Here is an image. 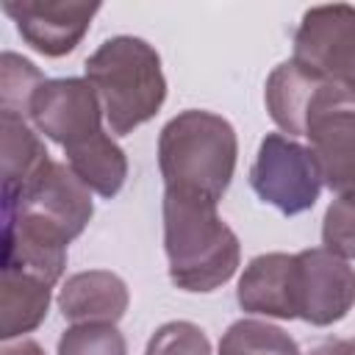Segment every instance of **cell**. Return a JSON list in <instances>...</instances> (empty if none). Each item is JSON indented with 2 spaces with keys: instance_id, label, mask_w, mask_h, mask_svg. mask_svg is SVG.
Listing matches in <instances>:
<instances>
[{
  "instance_id": "6da1fadb",
  "label": "cell",
  "mask_w": 355,
  "mask_h": 355,
  "mask_svg": "<svg viewBox=\"0 0 355 355\" xmlns=\"http://www.w3.org/2000/svg\"><path fill=\"white\" fill-rule=\"evenodd\" d=\"M164 250L169 280L194 294L225 286L241 261L239 236L216 214V202L164 191Z\"/></svg>"
},
{
  "instance_id": "7a4b0ae2",
  "label": "cell",
  "mask_w": 355,
  "mask_h": 355,
  "mask_svg": "<svg viewBox=\"0 0 355 355\" xmlns=\"http://www.w3.org/2000/svg\"><path fill=\"white\" fill-rule=\"evenodd\" d=\"M236 155L233 125L211 111H180L158 136V169L166 191L219 202L233 180Z\"/></svg>"
},
{
  "instance_id": "3957f363",
  "label": "cell",
  "mask_w": 355,
  "mask_h": 355,
  "mask_svg": "<svg viewBox=\"0 0 355 355\" xmlns=\"http://www.w3.org/2000/svg\"><path fill=\"white\" fill-rule=\"evenodd\" d=\"M83 72L97 92L103 116L114 136H128L153 119L166 100L161 55L139 36L105 39L86 58Z\"/></svg>"
},
{
  "instance_id": "277c9868",
  "label": "cell",
  "mask_w": 355,
  "mask_h": 355,
  "mask_svg": "<svg viewBox=\"0 0 355 355\" xmlns=\"http://www.w3.org/2000/svg\"><path fill=\"white\" fill-rule=\"evenodd\" d=\"M300 136L308 139L322 183L338 194L355 175V89L316 75L300 116Z\"/></svg>"
},
{
  "instance_id": "5b68a950",
  "label": "cell",
  "mask_w": 355,
  "mask_h": 355,
  "mask_svg": "<svg viewBox=\"0 0 355 355\" xmlns=\"http://www.w3.org/2000/svg\"><path fill=\"white\" fill-rule=\"evenodd\" d=\"M250 186L263 202L294 216L313 208L324 183L311 147L283 133H266L250 169Z\"/></svg>"
},
{
  "instance_id": "8992f818",
  "label": "cell",
  "mask_w": 355,
  "mask_h": 355,
  "mask_svg": "<svg viewBox=\"0 0 355 355\" xmlns=\"http://www.w3.org/2000/svg\"><path fill=\"white\" fill-rule=\"evenodd\" d=\"M94 214L92 191L69 164L47 161L22 189L3 194V216H25L61 233L67 241L83 233Z\"/></svg>"
},
{
  "instance_id": "52a82bcc",
  "label": "cell",
  "mask_w": 355,
  "mask_h": 355,
  "mask_svg": "<svg viewBox=\"0 0 355 355\" xmlns=\"http://www.w3.org/2000/svg\"><path fill=\"white\" fill-rule=\"evenodd\" d=\"M294 61L355 89V6H313L294 33Z\"/></svg>"
},
{
  "instance_id": "ba28073f",
  "label": "cell",
  "mask_w": 355,
  "mask_h": 355,
  "mask_svg": "<svg viewBox=\"0 0 355 355\" xmlns=\"http://www.w3.org/2000/svg\"><path fill=\"white\" fill-rule=\"evenodd\" d=\"M355 305V269L347 258L313 247L297 252V319L316 327L341 322Z\"/></svg>"
},
{
  "instance_id": "9c48e42d",
  "label": "cell",
  "mask_w": 355,
  "mask_h": 355,
  "mask_svg": "<svg viewBox=\"0 0 355 355\" xmlns=\"http://www.w3.org/2000/svg\"><path fill=\"white\" fill-rule=\"evenodd\" d=\"M28 119L50 141L69 147L103 130V105L86 78H58L33 94Z\"/></svg>"
},
{
  "instance_id": "30bf717a",
  "label": "cell",
  "mask_w": 355,
  "mask_h": 355,
  "mask_svg": "<svg viewBox=\"0 0 355 355\" xmlns=\"http://www.w3.org/2000/svg\"><path fill=\"white\" fill-rule=\"evenodd\" d=\"M3 11L14 19L19 36L42 55L61 58L86 36L100 3L78 0H6Z\"/></svg>"
},
{
  "instance_id": "8fae6325",
  "label": "cell",
  "mask_w": 355,
  "mask_h": 355,
  "mask_svg": "<svg viewBox=\"0 0 355 355\" xmlns=\"http://www.w3.org/2000/svg\"><path fill=\"white\" fill-rule=\"evenodd\" d=\"M236 300L247 313L297 319V255H255L239 277Z\"/></svg>"
},
{
  "instance_id": "7c38bea8",
  "label": "cell",
  "mask_w": 355,
  "mask_h": 355,
  "mask_svg": "<svg viewBox=\"0 0 355 355\" xmlns=\"http://www.w3.org/2000/svg\"><path fill=\"white\" fill-rule=\"evenodd\" d=\"M67 244L69 241L61 233L42 222L3 216V269H14L55 286L67 266Z\"/></svg>"
},
{
  "instance_id": "4fadbf2b",
  "label": "cell",
  "mask_w": 355,
  "mask_h": 355,
  "mask_svg": "<svg viewBox=\"0 0 355 355\" xmlns=\"http://www.w3.org/2000/svg\"><path fill=\"white\" fill-rule=\"evenodd\" d=\"M55 302L61 316L72 324H116L128 311L130 294L119 275L89 269L69 275Z\"/></svg>"
},
{
  "instance_id": "5bb4252c",
  "label": "cell",
  "mask_w": 355,
  "mask_h": 355,
  "mask_svg": "<svg viewBox=\"0 0 355 355\" xmlns=\"http://www.w3.org/2000/svg\"><path fill=\"white\" fill-rule=\"evenodd\" d=\"M64 155H67L69 169L80 178V183L105 200H111L128 178L125 150L105 130L92 133V136L64 147Z\"/></svg>"
},
{
  "instance_id": "9a60e30c",
  "label": "cell",
  "mask_w": 355,
  "mask_h": 355,
  "mask_svg": "<svg viewBox=\"0 0 355 355\" xmlns=\"http://www.w3.org/2000/svg\"><path fill=\"white\" fill-rule=\"evenodd\" d=\"M50 288L47 283L3 269L0 272V338H14L22 333L36 330L50 308Z\"/></svg>"
},
{
  "instance_id": "2e32d148",
  "label": "cell",
  "mask_w": 355,
  "mask_h": 355,
  "mask_svg": "<svg viewBox=\"0 0 355 355\" xmlns=\"http://www.w3.org/2000/svg\"><path fill=\"white\" fill-rule=\"evenodd\" d=\"M0 133H3V194H14L50 161V153L19 116L0 114Z\"/></svg>"
},
{
  "instance_id": "e0dca14e",
  "label": "cell",
  "mask_w": 355,
  "mask_h": 355,
  "mask_svg": "<svg viewBox=\"0 0 355 355\" xmlns=\"http://www.w3.org/2000/svg\"><path fill=\"white\" fill-rule=\"evenodd\" d=\"M219 355H300V347L277 324L261 319H239L222 333Z\"/></svg>"
},
{
  "instance_id": "ac0fdd59",
  "label": "cell",
  "mask_w": 355,
  "mask_h": 355,
  "mask_svg": "<svg viewBox=\"0 0 355 355\" xmlns=\"http://www.w3.org/2000/svg\"><path fill=\"white\" fill-rule=\"evenodd\" d=\"M47 78L39 72V67L11 50L0 55V114L11 116H31L33 94L42 89Z\"/></svg>"
},
{
  "instance_id": "d6986e66",
  "label": "cell",
  "mask_w": 355,
  "mask_h": 355,
  "mask_svg": "<svg viewBox=\"0 0 355 355\" xmlns=\"http://www.w3.org/2000/svg\"><path fill=\"white\" fill-rule=\"evenodd\" d=\"M58 355H128L116 324H72L58 338Z\"/></svg>"
},
{
  "instance_id": "ffe728a7",
  "label": "cell",
  "mask_w": 355,
  "mask_h": 355,
  "mask_svg": "<svg viewBox=\"0 0 355 355\" xmlns=\"http://www.w3.org/2000/svg\"><path fill=\"white\" fill-rule=\"evenodd\" d=\"M322 241L324 250L355 258V194H336L322 219Z\"/></svg>"
},
{
  "instance_id": "44dd1931",
  "label": "cell",
  "mask_w": 355,
  "mask_h": 355,
  "mask_svg": "<svg viewBox=\"0 0 355 355\" xmlns=\"http://www.w3.org/2000/svg\"><path fill=\"white\" fill-rule=\"evenodd\" d=\"M144 355H211V341L191 322H166L150 336Z\"/></svg>"
},
{
  "instance_id": "7402d4cb",
  "label": "cell",
  "mask_w": 355,
  "mask_h": 355,
  "mask_svg": "<svg viewBox=\"0 0 355 355\" xmlns=\"http://www.w3.org/2000/svg\"><path fill=\"white\" fill-rule=\"evenodd\" d=\"M311 355H355V338H333L311 349Z\"/></svg>"
},
{
  "instance_id": "603a6c76",
  "label": "cell",
  "mask_w": 355,
  "mask_h": 355,
  "mask_svg": "<svg viewBox=\"0 0 355 355\" xmlns=\"http://www.w3.org/2000/svg\"><path fill=\"white\" fill-rule=\"evenodd\" d=\"M3 355H44V349L36 341H19L14 347H6Z\"/></svg>"
}]
</instances>
